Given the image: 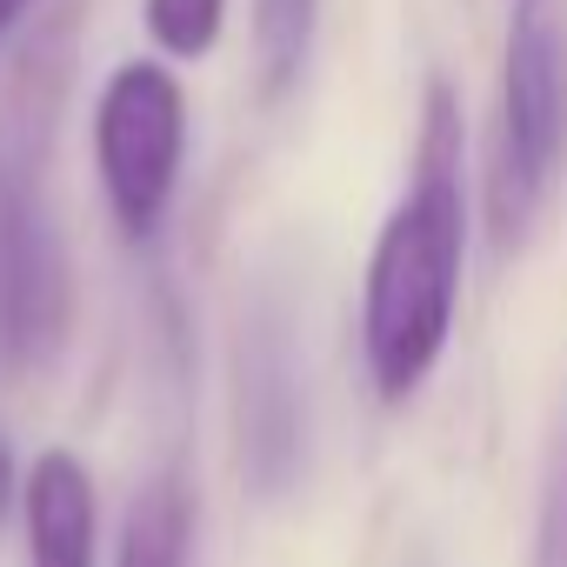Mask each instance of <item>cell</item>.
<instances>
[{
	"instance_id": "obj_1",
	"label": "cell",
	"mask_w": 567,
	"mask_h": 567,
	"mask_svg": "<svg viewBox=\"0 0 567 567\" xmlns=\"http://www.w3.org/2000/svg\"><path fill=\"white\" fill-rule=\"evenodd\" d=\"M461 101L454 87L427 81L408 194L374 234L368 280H361V348L381 401H408L454 334L461 267H467V187H461Z\"/></svg>"
},
{
	"instance_id": "obj_2",
	"label": "cell",
	"mask_w": 567,
	"mask_h": 567,
	"mask_svg": "<svg viewBox=\"0 0 567 567\" xmlns=\"http://www.w3.org/2000/svg\"><path fill=\"white\" fill-rule=\"evenodd\" d=\"M567 167V21L554 0H514L501 48V101L487 141V240L527 247Z\"/></svg>"
},
{
	"instance_id": "obj_3",
	"label": "cell",
	"mask_w": 567,
	"mask_h": 567,
	"mask_svg": "<svg viewBox=\"0 0 567 567\" xmlns=\"http://www.w3.org/2000/svg\"><path fill=\"white\" fill-rule=\"evenodd\" d=\"M74 328V267L28 127H0V374H41Z\"/></svg>"
},
{
	"instance_id": "obj_4",
	"label": "cell",
	"mask_w": 567,
	"mask_h": 567,
	"mask_svg": "<svg viewBox=\"0 0 567 567\" xmlns=\"http://www.w3.org/2000/svg\"><path fill=\"white\" fill-rule=\"evenodd\" d=\"M187 167V87L167 61H121L94 101V174L127 240H154Z\"/></svg>"
},
{
	"instance_id": "obj_5",
	"label": "cell",
	"mask_w": 567,
	"mask_h": 567,
	"mask_svg": "<svg viewBox=\"0 0 567 567\" xmlns=\"http://www.w3.org/2000/svg\"><path fill=\"white\" fill-rule=\"evenodd\" d=\"M234 421H240V474L260 494H288L301 474L308 421H301V381H295V341L280 308H254L240 321L234 354Z\"/></svg>"
},
{
	"instance_id": "obj_6",
	"label": "cell",
	"mask_w": 567,
	"mask_h": 567,
	"mask_svg": "<svg viewBox=\"0 0 567 567\" xmlns=\"http://www.w3.org/2000/svg\"><path fill=\"white\" fill-rule=\"evenodd\" d=\"M28 567H94V481L68 447H48L21 481Z\"/></svg>"
},
{
	"instance_id": "obj_7",
	"label": "cell",
	"mask_w": 567,
	"mask_h": 567,
	"mask_svg": "<svg viewBox=\"0 0 567 567\" xmlns=\"http://www.w3.org/2000/svg\"><path fill=\"white\" fill-rule=\"evenodd\" d=\"M187 554H194V501L181 474H154L121 520L114 567H187Z\"/></svg>"
},
{
	"instance_id": "obj_8",
	"label": "cell",
	"mask_w": 567,
	"mask_h": 567,
	"mask_svg": "<svg viewBox=\"0 0 567 567\" xmlns=\"http://www.w3.org/2000/svg\"><path fill=\"white\" fill-rule=\"evenodd\" d=\"M315 28H321V0H254V68L267 101H280L308 74Z\"/></svg>"
},
{
	"instance_id": "obj_9",
	"label": "cell",
	"mask_w": 567,
	"mask_h": 567,
	"mask_svg": "<svg viewBox=\"0 0 567 567\" xmlns=\"http://www.w3.org/2000/svg\"><path fill=\"white\" fill-rule=\"evenodd\" d=\"M141 21L167 61H200V54H214V41L227 28V0H147Z\"/></svg>"
},
{
	"instance_id": "obj_10",
	"label": "cell",
	"mask_w": 567,
	"mask_h": 567,
	"mask_svg": "<svg viewBox=\"0 0 567 567\" xmlns=\"http://www.w3.org/2000/svg\"><path fill=\"white\" fill-rule=\"evenodd\" d=\"M534 567H567V454L547 481V501H540V540H534Z\"/></svg>"
},
{
	"instance_id": "obj_11",
	"label": "cell",
	"mask_w": 567,
	"mask_h": 567,
	"mask_svg": "<svg viewBox=\"0 0 567 567\" xmlns=\"http://www.w3.org/2000/svg\"><path fill=\"white\" fill-rule=\"evenodd\" d=\"M14 501H21V474H14V447H8V434H0V520H8Z\"/></svg>"
},
{
	"instance_id": "obj_12",
	"label": "cell",
	"mask_w": 567,
	"mask_h": 567,
	"mask_svg": "<svg viewBox=\"0 0 567 567\" xmlns=\"http://www.w3.org/2000/svg\"><path fill=\"white\" fill-rule=\"evenodd\" d=\"M28 8H34V0H0V41L21 28V14H28Z\"/></svg>"
}]
</instances>
